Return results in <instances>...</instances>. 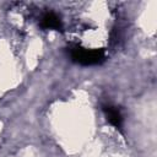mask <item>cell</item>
<instances>
[{
  "mask_svg": "<svg viewBox=\"0 0 157 157\" xmlns=\"http://www.w3.org/2000/svg\"><path fill=\"white\" fill-rule=\"evenodd\" d=\"M71 58L82 65H96L104 60V53L98 49H86L75 47L71 49Z\"/></svg>",
  "mask_w": 157,
  "mask_h": 157,
  "instance_id": "obj_1",
  "label": "cell"
},
{
  "mask_svg": "<svg viewBox=\"0 0 157 157\" xmlns=\"http://www.w3.org/2000/svg\"><path fill=\"white\" fill-rule=\"evenodd\" d=\"M103 110L105 113V117H107V120L113 125L115 126L117 129H120L121 125H123V117H121V113L120 110L112 105V104H107L103 107Z\"/></svg>",
  "mask_w": 157,
  "mask_h": 157,
  "instance_id": "obj_2",
  "label": "cell"
},
{
  "mask_svg": "<svg viewBox=\"0 0 157 157\" xmlns=\"http://www.w3.org/2000/svg\"><path fill=\"white\" fill-rule=\"evenodd\" d=\"M40 26L45 29H56L60 31L63 28V23L56 13L54 12H47L43 15L40 20Z\"/></svg>",
  "mask_w": 157,
  "mask_h": 157,
  "instance_id": "obj_3",
  "label": "cell"
}]
</instances>
